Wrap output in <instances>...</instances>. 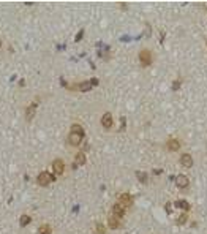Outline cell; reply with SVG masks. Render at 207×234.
Instances as JSON below:
<instances>
[{"mask_svg":"<svg viewBox=\"0 0 207 234\" xmlns=\"http://www.w3.org/2000/svg\"><path fill=\"white\" fill-rule=\"evenodd\" d=\"M52 169H54V173H56L57 176H60L62 173H63V169H65V164H63V161L62 160H54V163H52Z\"/></svg>","mask_w":207,"mask_h":234,"instance_id":"obj_5","label":"cell"},{"mask_svg":"<svg viewBox=\"0 0 207 234\" xmlns=\"http://www.w3.org/2000/svg\"><path fill=\"white\" fill-rule=\"evenodd\" d=\"M180 163H182V166H185V168H191L193 166V158H191V155L190 154H183L180 157Z\"/></svg>","mask_w":207,"mask_h":234,"instance_id":"obj_8","label":"cell"},{"mask_svg":"<svg viewBox=\"0 0 207 234\" xmlns=\"http://www.w3.org/2000/svg\"><path fill=\"white\" fill-rule=\"evenodd\" d=\"M176 206H177V207L185 209V210H188V209H190V204H188L187 201H183V199H182V201H177V203H176Z\"/></svg>","mask_w":207,"mask_h":234,"instance_id":"obj_16","label":"cell"},{"mask_svg":"<svg viewBox=\"0 0 207 234\" xmlns=\"http://www.w3.org/2000/svg\"><path fill=\"white\" fill-rule=\"evenodd\" d=\"M82 35H84V30H79V33L76 35V41H79V40L82 38Z\"/></svg>","mask_w":207,"mask_h":234,"instance_id":"obj_21","label":"cell"},{"mask_svg":"<svg viewBox=\"0 0 207 234\" xmlns=\"http://www.w3.org/2000/svg\"><path fill=\"white\" fill-rule=\"evenodd\" d=\"M35 109H37V103H33V105H30L29 108H27V119H32L33 117V112H35Z\"/></svg>","mask_w":207,"mask_h":234,"instance_id":"obj_13","label":"cell"},{"mask_svg":"<svg viewBox=\"0 0 207 234\" xmlns=\"http://www.w3.org/2000/svg\"><path fill=\"white\" fill-rule=\"evenodd\" d=\"M0 46H2V41H0Z\"/></svg>","mask_w":207,"mask_h":234,"instance_id":"obj_23","label":"cell"},{"mask_svg":"<svg viewBox=\"0 0 207 234\" xmlns=\"http://www.w3.org/2000/svg\"><path fill=\"white\" fill-rule=\"evenodd\" d=\"M176 184H177V187H180V188H187V187H188V184H190V180H188V177H187V176L179 174V176L176 177Z\"/></svg>","mask_w":207,"mask_h":234,"instance_id":"obj_4","label":"cell"},{"mask_svg":"<svg viewBox=\"0 0 207 234\" xmlns=\"http://www.w3.org/2000/svg\"><path fill=\"white\" fill-rule=\"evenodd\" d=\"M40 234H51V226L49 225H43L40 228Z\"/></svg>","mask_w":207,"mask_h":234,"instance_id":"obj_17","label":"cell"},{"mask_svg":"<svg viewBox=\"0 0 207 234\" xmlns=\"http://www.w3.org/2000/svg\"><path fill=\"white\" fill-rule=\"evenodd\" d=\"M52 180H56V179H54V176H51L49 173H40V176H38V179H37V182L41 185V187H46L47 184H51Z\"/></svg>","mask_w":207,"mask_h":234,"instance_id":"obj_2","label":"cell"},{"mask_svg":"<svg viewBox=\"0 0 207 234\" xmlns=\"http://www.w3.org/2000/svg\"><path fill=\"white\" fill-rule=\"evenodd\" d=\"M90 82H92V86H96V84H98V79H96V78H93Z\"/></svg>","mask_w":207,"mask_h":234,"instance_id":"obj_22","label":"cell"},{"mask_svg":"<svg viewBox=\"0 0 207 234\" xmlns=\"http://www.w3.org/2000/svg\"><path fill=\"white\" fill-rule=\"evenodd\" d=\"M82 164H86V154L79 152L74 158V166H82Z\"/></svg>","mask_w":207,"mask_h":234,"instance_id":"obj_9","label":"cell"},{"mask_svg":"<svg viewBox=\"0 0 207 234\" xmlns=\"http://www.w3.org/2000/svg\"><path fill=\"white\" fill-rule=\"evenodd\" d=\"M119 201H120L122 206H123V204H125V206H130V204L133 203V198L130 196V195H127V193H123V195L119 196Z\"/></svg>","mask_w":207,"mask_h":234,"instance_id":"obj_10","label":"cell"},{"mask_svg":"<svg viewBox=\"0 0 207 234\" xmlns=\"http://www.w3.org/2000/svg\"><path fill=\"white\" fill-rule=\"evenodd\" d=\"M82 139H84V130H82L81 125L74 123V125L71 127V132H70V136H68V141H70L71 146H79Z\"/></svg>","mask_w":207,"mask_h":234,"instance_id":"obj_1","label":"cell"},{"mask_svg":"<svg viewBox=\"0 0 207 234\" xmlns=\"http://www.w3.org/2000/svg\"><path fill=\"white\" fill-rule=\"evenodd\" d=\"M108 222H109V226H111V229H117V228L120 226V223H119V220H117L115 215H109Z\"/></svg>","mask_w":207,"mask_h":234,"instance_id":"obj_11","label":"cell"},{"mask_svg":"<svg viewBox=\"0 0 207 234\" xmlns=\"http://www.w3.org/2000/svg\"><path fill=\"white\" fill-rule=\"evenodd\" d=\"M30 217L29 215H22V217H21V220H19V223H21V226H27V225H29L30 223Z\"/></svg>","mask_w":207,"mask_h":234,"instance_id":"obj_15","label":"cell"},{"mask_svg":"<svg viewBox=\"0 0 207 234\" xmlns=\"http://www.w3.org/2000/svg\"><path fill=\"white\" fill-rule=\"evenodd\" d=\"M139 60H141V65L142 67H149L152 63V54H150V51L142 49L139 52Z\"/></svg>","mask_w":207,"mask_h":234,"instance_id":"obj_3","label":"cell"},{"mask_svg":"<svg viewBox=\"0 0 207 234\" xmlns=\"http://www.w3.org/2000/svg\"><path fill=\"white\" fill-rule=\"evenodd\" d=\"M82 92H87V90H90V87H92V82H81V84L78 86Z\"/></svg>","mask_w":207,"mask_h":234,"instance_id":"obj_14","label":"cell"},{"mask_svg":"<svg viewBox=\"0 0 207 234\" xmlns=\"http://www.w3.org/2000/svg\"><path fill=\"white\" fill-rule=\"evenodd\" d=\"M187 218H188V217H187V214H182V215H179V218H177V223H179V225H183L185 222H187Z\"/></svg>","mask_w":207,"mask_h":234,"instance_id":"obj_18","label":"cell"},{"mask_svg":"<svg viewBox=\"0 0 207 234\" xmlns=\"http://www.w3.org/2000/svg\"><path fill=\"white\" fill-rule=\"evenodd\" d=\"M101 125L105 127V128H111L112 127V115H111V112L103 114V117H101Z\"/></svg>","mask_w":207,"mask_h":234,"instance_id":"obj_6","label":"cell"},{"mask_svg":"<svg viewBox=\"0 0 207 234\" xmlns=\"http://www.w3.org/2000/svg\"><path fill=\"white\" fill-rule=\"evenodd\" d=\"M96 234H105V228H103V225L96 226Z\"/></svg>","mask_w":207,"mask_h":234,"instance_id":"obj_19","label":"cell"},{"mask_svg":"<svg viewBox=\"0 0 207 234\" xmlns=\"http://www.w3.org/2000/svg\"><path fill=\"white\" fill-rule=\"evenodd\" d=\"M136 176H139L142 182H146V180H147V174H144V173H136Z\"/></svg>","mask_w":207,"mask_h":234,"instance_id":"obj_20","label":"cell"},{"mask_svg":"<svg viewBox=\"0 0 207 234\" xmlns=\"http://www.w3.org/2000/svg\"><path fill=\"white\" fill-rule=\"evenodd\" d=\"M168 149L169 150H179L180 149V142H179V139H169L168 141Z\"/></svg>","mask_w":207,"mask_h":234,"instance_id":"obj_12","label":"cell"},{"mask_svg":"<svg viewBox=\"0 0 207 234\" xmlns=\"http://www.w3.org/2000/svg\"><path fill=\"white\" fill-rule=\"evenodd\" d=\"M123 214H125V207H123L120 203L114 204V207H112V215H115L117 218H120V217H123Z\"/></svg>","mask_w":207,"mask_h":234,"instance_id":"obj_7","label":"cell"}]
</instances>
